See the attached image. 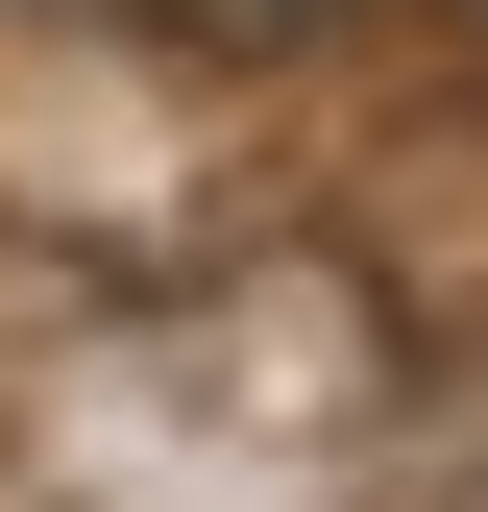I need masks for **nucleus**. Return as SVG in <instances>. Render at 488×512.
<instances>
[{"label": "nucleus", "mask_w": 488, "mask_h": 512, "mask_svg": "<svg viewBox=\"0 0 488 512\" xmlns=\"http://www.w3.org/2000/svg\"><path fill=\"white\" fill-rule=\"evenodd\" d=\"M440 25H464V49H488V0H440Z\"/></svg>", "instance_id": "2"}, {"label": "nucleus", "mask_w": 488, "mask_h": 512, "mask_svg": "<svg viewBox=\"0 0 488 512\" xmlns=\"http://www.w3.org/2000/svg\"><path fill=\"white\" fill-rule=\"evenodd\" d=\"M171 25H220V49H269V25H318V0H171Z\"/></svg>", "instance_id": "1"}]
</instances>
